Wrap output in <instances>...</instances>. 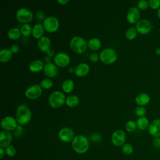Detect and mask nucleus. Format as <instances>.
Here are the masks:
<instances>
[{
    "instance_id": "1",
    "label": "nucleus",
    "mask_w": 160,
    "mask_h": 160,
    "mask_svg": "<svg viewBox=\"0 0 160 160\" xmlns=\"http://www.w3.org/2000/svg\"><path fill=\"white\" fill-rule=\"evenodd\" d=\"M15 118L19 125H26L32 118V112L29 108L25 104L18 106L16 111Z\"/></svg>"
},
{
    "instance_id": "2",
    "label": "nucleus",
    "mask_w": 160,
    "mask_h": 160,
    "mask_svg": "<svg viewBox=\"0 0 160 160\" xmlns=\"http://www.w3.org/2000/svg\"><path fill=\"white\" fill-rule=\"evenodd\" d=\"M73 150L78 154L86 153L89 148V139L84 135L79 134L74 137L71 143Z\"/></svg>"
},
{
    "instance_id": "3",
    "label": "nucleus",
    "mask_w": 160,
    "mask_h": 160,
    "mask_svg": "<svg viewBox=\"0 0 160 160\" xmlns=\"http://www.w3.org/2000/svg\"><path fill=\"white\" fill-rule=\"evenodd\" d=\"M69 46L73 52L77 54H82L88 48V42L84 38L75 36L71 39Z\"/></svg>"
},
{
    "instance_id": "4",
    "label": "nucleus",
    "mask_w": 160,
    "mask_h": 160,
    "mask_svg": "<svg viewBox=\"0 0 160 160\" xmlns=\"http://www.w3.org/2000/svg\"><path fill=\"white\" fill-rule=\"evenodd\" d=\"M66 97L62 92L54 91L49 95L48 101L51 108H59L66 103Z\"/></svg>"
},
{
    "instance_id": "5",
    "label": "nucleus",
    "mask_w": 160,
    "mask_h": 160,
    "mask_svg": "<svg viewBox=\"0 0 160 160\" xmlns=\"http://www.w3.org/2000/svg\"><path fill=\"white\" fill-rule=\"evenodd\" d=\"M100 61L105 64H111L115 62L118 59L116 50L112 48L103 49L99 54Z\"/></svg>"
},
{
    "instance_id": "6",
    "label": "nucleus",
    "mask_w": 160,
    "mask_h": 160,
    "mask_svg": "<svg viewBox=\"0 0 160 160\" xmlns=\"http://www.w3.org/2000/svg\"><path fill=\"white\" fill-rule=\"evenodd\" d=\"M16 19L22 24L29 23L33 19L34 14L31 10L26 8H20L16 12Z\"/></svg>"
},
{
    "instance_id": "7",
    "label": "nucleus",
    "mask_w": 160,
    "mask_h": 160,
    "mask_svg": "<svg viewBox=\"0 0 160 160\" xmlns=\"http://www.w3.org/2000/svg\"><path fill=\"white\" fill-rule=\"evenodd\" d=\"M46 31L52 33L56 32L59 27V21L58 19L53 16L46 17L42 22Z\"/></svg>"
},
{
    "instance_id": "8",
    "label": "nucleus",
    "mask_w": 160,
    "mask_h": 160,
    "mask_svg": "<svg viewBox=\"0 0 160 160\" xmlns=\"http://www.w3.org/2000/svg\"><path fill=\"white\" fill-rule=\"evenodd\" d=\"M18 122L15 118L10 116L4 117L1 121V126L3 130L7 131H14L18 127Z\"/></svg>"
},
{
    "instance_id": "9",
    "label": "nucleus",
    "mask_w": 160,
    "mask_h": 160,
    "mask_svg": "<svg viewBox=\"0 0 160 160\" xmlns=\"http://www.w3.org/2000/svg\"><path fill=\"white\" fill-rule=\"evenodd\" d=\"M42 93V88L39 84H32L25 91V96L29 99H36L39 98Z\"/></svg>"
},
{
    "instance_id": "10",
    "label": "nucleus",
    "mask_w": 160,
    "mask_h": 160,
    "mask_svg": "<svg viewBox=\"0 0 160 160\" xmlns=\"http://www.w3.org/2000/svg\"><path fill=\"white\" fill-rule=\"evenodd\" d=\"M71 61V58L69 56L63 52H60L56 54L53 58L54 63L58 67L64 68L68 66Z\"/></svg>"
},
{
    "instance_id": "11",
    "label": "nucleus",
    "mask_w": 160,
    "mask_h": 160,
    "mask_svg": "<svg viewBox=\"0 0 160 160\" xmlns=\"http://www.w3.org/2000/svg\"><path fill=\"white\" fill-rule=\"evenodd\" d=\"M75 136L74 131L69 127H64L61 128L58 132L59 139L64 142H72Z\"/></svg>"
},
{
    "instance_id": "12",
    "label": "nucleus",
    "mask_w": 160,
    "mask_h": 160,
    "mask_svg": "<svg viewBox=\"0 0 160 160\" xmlns=\"http://www.w3.org/2000/svg\"><path fill=\"white\" fill-rule=\"evenodd\" d=\"M126 139V133L121 129L116 130L111 136V141L116 146H122L125 144Z\"/></svg>"
},
{
    "instance_id": "13",
    "label": "nucleus",
    "mask_w": 160,
    "mask_h": 160,
    "mask_svg": "<svg viewBox=\"0 0 160 160\" xmlns=\"http://www.w3.org/2000/svg\"><path fill=\"white\" fill-rule=\"evenodd\" d=\"M151 22L146 19L139 20L136 24V29L137 31L141 34H147L149 33L152 29Z\"/></svg>"
},
{
    "instance_id": "14",
    "label": "nucleus",
    "mask_w": 160,
    "mask_h": 160,
    "mask_svg": "<svg viewBox=\"0 0 160 160\" xmlns=\"http://www.w3.org/2000/svg\"><path fill=\"white\" fill-rule=\"evenodd\" d=\"M43 72L48 78H55L58 74V66L54 62L45 63Z\"/></svg>"
},
{
    "instance_id": "15",
    "label": "nucleus",
    "mask_w": 160,
    "mask_h": 160,
    "mask_svg": "<svg viewBox=\"0 0 160 160\" xmlns=\"http://www.w3.org/2000/svg\"><path fill=\"white\" fill-rule=\"evenodd\" d=\"M140 12L139 9L136 7L131 8L126 14V19L130 24L137 23L139 21Z\"/></svg>"
},
{
    "instance_id": "16",
    "label": "nucleus",
    "mask_w": 160,
    "mask_h": 160,
    "mask_svg": "<svg viewBox=\"0 0 160 160\" xmlns=\"http://www.w3.org/2000/svg\"><path fill=\"white\" fill-rule=\"evenodd\" d=\"M12 140V135L9 131H2L0 133V146L2 148H6L11 145Z\"/></svg>"
},
{
    "instance_id": "17",
    "label": "nucleus",
    "mask_w": 160,
    "mask_h": 160,
    "mask_svg": "<svg viewBox=\"0 0 160 160\" xmlns=\"http://www.w3.org/2000/svg\"><path fill=\"white\" fill-rule=\"evenodd\" d=\"M148 132L154 138L160 137V119H155L149 124Z\"/></svg>"
},
{
    "instance_id": "18",
    "label": "nucleus",
    "mask_w": 160,
    "mask_h": 160,
    "mask_svg": "<svg viewBox=\"0 0 160 160\" xmlns=\"http://www.w3.org/2000/svg\"><path fill=\"white\" fill-rule=\"evenodd\" d=\"M38 47L39 49L43 52H47L51 47V39L47 36H42L38 40Z\"/></svg>"
},
{
    "instance_id": "19",
    "label": "nucleus",
    "mask_w": 160,
    "mask_h": 160,
    "mask_svg": "<svg viewBox=\"0 0 160 160\" xmlns=\"http://www.w3.org/2000/svg\"><path fill=\"white\" fill-rule=\"evenodd\" d=\"M89 71L90 67L87 63L81 62L76 66L74 74L78 77H84L89 73Z\"/></svg>"
},
{
    "instance_id": "20",
    "label": "nucleus",
    "mask_w": 160,
    "mask_h": 160,
    "mask_svg": "<svg viewBox=\"0 0 160 160\" xmlns=\"http://www.w3.org/2000/svg\"><path fill=\"white\" fill-rule=\"evenodd\" d=\"M44 62L41 59H35L32 61L29 64V69L31 72L36 73L44 69Z\"/></svg>"
},
{
    "instance_id": "21",
    "label": "nucleus",
    "mask_w": 160,
    "mask_h": 160,
    "mask_svg": "<svg viewBox=\"0 0 160 160\" xmlns=\"http://www.w3.org/2000/svg\"><path fill=\"white\" fill-rule=\"evenodd\" d=\"M44 28L43 26V24L41 22L36 23L34 26L32 27V35L35 39H40L42 36H44Z\"/></svg>"
},
{
    "instance_id": "22",
    "label": "nucleus",
    "mask_w": 160,
    "mask_h": 160,
    "mask_svg": "<svg viewBox=\"0 0 160 160\" xmlns=\"http://www.w3.org/2000/svg\"><path fill=\"white\" fill-rule=\"evenodd\" d=\"M150 101L149 96L146 93H141L136 96L135 102L139 106H144L149 103Z\"/></svg>"
},
{
    "instance_id": "23",
    "label": "nucleus",
    "mask_w": 160,
    "mask_h": 160,
    "mask_svg": "<svg viewBox=\"0 0 160 160\" xmlns=\"http://www.w3.org/2000/svg\"><path fill=\"white\" fill-rule=\"evenodd\" d=\"M12 53L10 49L3 48L0 51V62L4 63L9 61L12 57Z\"/></svg>"
},
{
    "instance_id": "24",
    "label": "nucleus",
    "mask_w": 160,
    "mask_h": 160,
    "mask_svg": "<svg viewBox=\"0 0 160 160\" xmlns=\"http://www.w3.org/2000/svg\"><path fill=\"white\" fill-rule=\"evenodd\" d=\"M101 47V41L98 38H92L88 41V48L93 51H98Z\"/></svg>"
},
{
    "instance_id": "25",
    "label": "nucleus",
    "mask_w": 160,
    "mask_h": 160,
    "mask_svg": "<svg viewBox=\"0 0 160 160\" xmlns=\"http://www.w3.org/2000/svg\"><path fill=\"white\" fill-rule=\"evenodd\" d=\"M79 103V98L77 95L71 94L66 97V104L70 108L76 107Z\"/></svg>"
},
{
    "instance_id": "26",
    "label": "nucleus",
    "mask_w": 160,
    "mask_h": 160,
    "mask_svg": "<svg viewBox=\"0 0 160 160\" xmlns=\"http://www.w3.org/2000/svg\"><path fill=\"white\" fill-rule=\"evenodd\" d=\"M61 88L64 92L70 93L74 88V81L71 79H66L62 82Z\"/></svg>"
},
{
    "instance_id": "27",
    "label": "nucleus",
    "mask_w": 160,
    "mask_h": 160,
    "mask_svg": "<svg viewBox=\"0 0 160 160\" xmlns=\"http://www.w3.org/2000/svg\"><path fill=\"white\" fill-rule=\"evenodd\" d=\"M21 32L20 29L18 28H12L8 30L7 36L8 38L11 40H17L21 36Z\"/></svg>"
},
{
    "instance_id": "28",
    "label": "nucleus",
    "mask_w": 160,
    "mask_h": 160,
    "mask_svg": "<svg viewBox=\"0 0 160 160\" xmlns=\"http://www.w3.org/2000/svg\"><path fill=\"white\" fill-rule=\"evenodd\" d=\"M136 125L139 129L146 130V129H148L149 124V121L146 118L141 117L137 119Z\"/></svg>"
},
{
    "instance_id": "29",
    "label": "nucleus",
    "mask_w": 160,
    "mask_h": 160,
    "mask_svg": "<svg viewBox=\"0 0 160 160\" xmlns=\"http://www.w3.org/2000/svg\"><path fill=\"white\" fill-rule=\"evenodd\" d=\"M21 34L24 37H29L31 34H32V27L29 23L23 24L20 28Z\"/></svg>"
},
{
    "instance_id": "30",
    "label": "nucleus",
    "mask_w": 160,
    "mask_h": 160,
    "mask_svg": "<svg viewBox=\"0 0 160 160\" xmlns=\"http://www.w3.org/2000/svg\"><path fill=\"white\" fill-rule=\"evenodd\" d=\"M137 30L136 28L131 27L128 28L125 32V36L128 40H133L137 36Z\"/></svg>"
},
{
    "instance_id": "31",
    "label": "nucleus",
    "mask_w": 160,
    "mask_h": 160,
    "mask_svg": "<svg viewBox=\"0 0 160 160\" xmlns=\"http://www.w3.org/2000/svg\"><path fill=\"white\" fill-rule=\"evenodd\" d=\"M39 85L43 89H49L52 87L53 82L50 78H44L40 81Z\"/></svg>"
},
{
    "instance_id": "32",
    "label": "nucleus",
    "mask_w": 160,
    "mask_h": 160,
    "mask_svg": "<svg viewBox=\"0 0 160 160\" xmlns=\"http://www.w3.org/2000/svg\"><path fill=\"white\" fill-rule=\"evenodd\" d=\"M137 128L136 122L132 120L128 121L125 124V129L129 132H134Z\"/></svg>"
},
{
    "instance_id": "33",
    "label": "nucleus",
    "mask_w": 160,
    "mask_h": 160,
    "mask_svg": "<svg viewBox=\"0 0 160 160\" xmlns=\"http://www.w3.org/2000/svg\"><path fill=\"white\" fill-rule=\"evenodd\" d=\"M133 146L129 143H125L122 146V151L124 154L130 155L133 152Z\"/></svg>"
},
{
    "instance_id": "34",
    "label": "nucleus",
    "mask_w": 160,
    "mask_h": 160,
    "mask_svg": "<svg viewBox=\"0 0 160 160\" xmlns=\"http://www.w3.org/2000/svg\"><path fill=\"white\" fill-rule=\"evenodd\" d=\"M5 151L6 154L9 157H12L15 156V154H16V149L12 145H10L8 146L6 148H5Z\"/></svg>"
},
{
    "instance_id": "35",
    "label": "nucleus",
    "mask_w": 160,
    "mask_h": 160,
    "mask_svg": "<svg viewBox=\"0 0 160 160\" xmlns=\"http://www.w3.org/2000/svg\"><path fill=\"white\" fill-rule=\"evenodd\" d=\"M146 109L143 106H138L135 109V113L136 116L141 117H144V116L146 114Z\"/></svg>"
},
{
    "instance_id": "36",
    "label": "nucleus",
    "mask_w": 160,
    "mask_h": 160,
    "mask_svg": "<svg viewBox=\"0 0 160 160\" xmlns=\"http://www.w3.org/2000/svg\"><path fill=\"white\" fill-rule=\"evenodd\" d=\"M36 18L39 21H44L46 18L45 12L42 10H38L36 12Z\"/></svg>"
},
{
    "instance_id": "37",
    "label": "nucleus",
    "mask_w": 160,
    "mask_h": 160,
    "mask_svg": "<svg viewBox=\"0 0 160 160\" xmlns=\"http://www.w3.org/2000/svg\"><path fill=\"white\" fill-rule=\"evenodd\" d=\"M148 4L151 8L154 9L160 8V0H149Z\"/></svg>"
},
{
    "instance_id": "38",
    "label": "nucleus",
    "mask_w": 160,
    "mask_h": 160,
    "mask_svg": "<svg viewBox=\"0 0 160 160\" xmlns=\"http://www.w3.org/2000/svg\"><path fill=\"white\" fill-rule=\"evenodd\" d=\"M148 3L146 1L144 0H141L138 1V7L139 9H141V10H144L148 8Z\"/></svg>"
},
{
    "instance_id": "39",
    "label": "nucleus",
    "mask_w": 160,
    "mask_h": 160,
    "mask_svg": "<svg viewBox=\"0 0 160 160\" xmlns=\"http://www.w3.org/2000/svg\"><path fill=\"white\" fill-rule=\"evenodd\" d=\"M89 59L91 61H92L93 62H96L100 59L99 55L96 52L91 53V55L89 56Z\"/></svg>"
},
{
    "instance_id": "40",
    "label": "nucleus",
    "mask_w": 160,
    "mask_h": 160,
    "mask_svg": "<svg viewBox=\"0 0 160 160\" xmlns=\"http://www.w3.org/2000/svg\"><path fill=\"white\" fill-rule=\"evenodd\" d=\"M10 50L12 54H17L20 51V47L18 44H12L10 47Z\"/></svg>"
},
{
    "instance_id": "41",
    "label": "nucleus",
    "mask_w": 160,
    "mask_h": 160,
    "mask_svg": "<svg viewBox=\"0 0 160 160\" xmlns=\"http://www.w3.org/2000/svg\"><path fill=\"white\" fill-rule=\"evenodd\" d=\"M22 133V127L21 126V125H18L17 128L15 129V132H14V134L16 135V136L18 137L20 136Z\"/></svg>"
},
{
    "instance_id": "42",
    "label": "nucleus",
    "mask_w": 160,
    "mask_h": 160,
    "mask_svg": "<svg viewBox=\"0 0 160 160\" xmlns=\"http://www.w3.org/2000/svg\"><path fill=\"white\" fill-rule=\"evenodd\" d=\"M153 146L156 148H160V138H155L152 142Z\"/></svg>"
},
{
    "instance_id": "43",
    "label": "nucleus",
    "mask_w": 160,
    "mask_h": 160,
    "mask_svg": "<svg viewBox=\"0 0 160 160\" xmlns=\"http://www.w3.org/2000/svg\"><path fill=\"white\" fill-rule=\"evenodd\" d=\"M101 138L99 136V134H93L91 136V139L94 142L99 141H101Z\"/></svg>"
},
{
    "instance_id": "44",
    "label": "nucleus",
    "mask_w": 160,
    "mask_h": 160,
    "mask_svg": "<svg viewBox=\"0 0 160 160\" xmlns=\"http://www.w3.org/2000/svg\"><path fill=\"white\" fill-rule=\"evenodd\" d=\"M46 54H47V56H48L49 57H50V58H52V57H54L55 56V52H54V51L52 49H50L47 52H46Z\"/></svg>"
},
{
    "instance_id": "45",
    "label": "nucleus",
    "mask_w": 160,
    "mask_h": 160,
    "mask_svg": "<svg viewBox=\"0 0 160 160\" xmlns=\"http://www.w3.org/2000/svg\"><path fill=\"white\" fill-rule=\"evenodd\" d=\"M5 154H6L5 149L2 148H0V158L2 159L4 156Z\"/></svg>"
},
{
    "instance_id": "46",
    "label": "nucleus",
    "mask_w": 160,
    "mask_h": 160,
    "mask_svg": "<svg viewBox=\"0 0 160 160\" xmlns=\"http://www.w3.org/2000/svg\"><path fill=\"white\" fill-rule=\"evenodd\" d=\"M44 61H45L46 64V63H50V62H51V58L49 57L48 56H46L44 57Z\"/></svg>"
},
{
    "instance_id": "47",
    "label": "nucleus",
    "mask_w": 160,
    "mask_h": 160,
    "mask_svg": "<svg viewBox=\"0 0 160 160\" xmlns=\"http://www.w3.org/2000/svg\"><path fill=\"white\" fill-rule=\"evenodd\" d=\"M69 2L68 0H58V2L61 5L66 4Z\"/></svg>"
},
{
    "instance_id": "48",
    "label": "nucleus",
    "mask_w": 160,
    "mask_h": 160,
    "mask_svg": "<svg viewBox=\"0 0 160 160\" xmlns=\"http://www.w3.org/2000/svg\"><path fill=\"white\" fill-rule=\"evenodd\" d=\"M75 71V68L72 67V66H70L68 68V72L70 73H74Z\"/></svg>"
},
{
    "instance_id": "49",
    "label": "nucleus",
    "mask_w": 160,
    "mask_h": 160,
    "mask_svg": "<svg viewBox=\"0 0 160 160\" xmlns=\"http://www.w3.org/2000/svg\"><path fill=\"white\" fill-rule=\"evenodd\" d=\"M156 53L158 55H160V48H157L156 49Z\"/></svg>"
},
{
    "instance_id": "50",
    "label": "nucleus",
    "mask_w": 160,
    "mask_h": 160,
    "mask_svg": "<svg viewBox=\"0 0 160 160\" xmlns=\"http://www.w3.org/2000/svg\"><path fill=\"white\" fill-rule=\"evenodd\" d=\"M158 18L160 19V8H159V9L158 11Z\"/></svg>"
}]
</instances>
